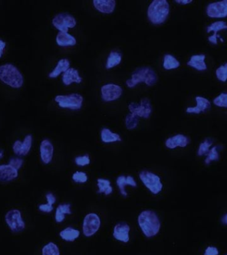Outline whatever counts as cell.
<instances>
[{
    "instance_id": "4fadbf2b",
    "label": "cell",
    "mask_w": 227,
    "mask_h": 255,
    "mask_svg": "<svg viewBox=\"0 0 227 255\" xmlns=\"http://www.w3.org/2000/svg\"><path fill=\"white\" fill-rule=\"evenodd\" d=\"M32 142H33V136L31 134L26 135L23 141L17 139L13 143L12 146L14 153L19 156H25L27 155L31 150Z\"/></svg>"
},
{
    "instance_id": "4316f807",
    "label": "cell",
    "mask_w": 227,
    "mask_h": 255,
    "mask_svg": "<svg viewBox=\"0 0 227 255\" xmlns=\"http://www.w3.org/2000/svg\"><path fill=\"white\" fill-rule=\"evenodd\" d=\"M71 205L62 204L59 205L56 209L55 221L57 223L63 222L65 218V215L71 214Z\"/></svg>"
},
{
    "instance_id": "e575fe53",
    "label": "cell",
    "mask_w": 227,
    "mask_h": 255,
    "mask_svg": "<svg viewBox=\"0 0 227 255\" xmlns=\"http://www.w3.org/2000/svg\"><path fill=\"white\" fill-rule=\"evenodd\" d=\"M219 159V153L217 150V146H213L212 148L210 149L207 154L206 159H205V163L206 165H209L213 161L218 160Z\"/></svg>"
},
{
    "instance_id": "5bb4252c",
    "label": "cell",
    "mask_w": 227,
    "mask_h": 255,
    "mask_svg": "<svg viewBox=\"0 0 227 255\" xmlns=\"http://www.w3.org/2000/svg\"><path fill=\"white\" fill-rule=\"evenodd\" d=\"M40 157L45 164H49L53 159L54 147L53 143L48 139H43L40 144Z\"/></svg>"
},
{
    "instance_id": "277c9868",
    "label": "cell",
    "mask_w": 227,
    "mask_h": 255,
    "mask_svg": "<svg viewBox=\"0 0 227 255\" xmlns=\"http://www.w3.org/2000/svg\"><path fill=\"white\" fill-rule=\"evenodd\" d=\"M157 81L156 73L150 67H143L135 70L131 75L130 79L125 83L129 88L134 87L139 83H145L147 86H153Z\"/></svg>"
},
{
    "instance_id": "484cf974",
    "label": "cell",
    "mask_w": 227,
    "mask_h": 255,
    "mask_svg": "<svg viewBox=\"0 0 227 255\" xmlns=\"http://www.w3.org/2000/svg\"><path fill=\"white\" fill-rule=\"evenodd\" d=\"M101 139L105 143L115 142V141H120L121 138L120 135L116 133H114L109 128H105L101 130Z\"/></svg>"
},
{
    "instance_id": "ab89813d",
    "label": "cell",
    "mask_w": 227,
    "mask_h": 255,
    "mask_svg": "<svg viewBox=\"0 0 227 255\" xmlns=\"http://www.w3.org/2000/svg\"><path fill=\"white\" fill-rule=\"evenodd\" d=\"M9 164L19 170L23 164V160L21 158H18V157H12L10 159Z\"/></svg>"
},
{
    "instance_id": "8d00e7d4",
    "label": "cell",
    "mask_w": 227,
    "mask_h": 255,
    "mask_svg": "<svg viewBox=\"0 0 227 255\" xmlns=\"http://www.w3.org/2000/svg\"><path fill=\"white\" fill-rule=\"evenodd\" d=\"M213 103L217 107L227 108V93H222L213 100Z\"/></svg>"
},
{
    "instance_id": "74e56055",
    "label": "cell",
    "mask_w": 227,
    "mask_h": 255,
    "mask_svg": "<svg viewBox=\"0 0 227 255\" xmlns=\"http://www.w3.org/2000/svg\"><path fill=\"white\" fill-rule=\"evenodd\" d=\"M73 179L75 182L84 183L87 182L88 176L87 173L83 172V171H76L73 173Z\"/></svg>"
},
{
    "instance_id": "ee69618b",
    "label": "cell",
    "mask_w": 227,
    "mask_h": 255,
    "mask_svg": "<svg viewBox=\"0 0 227 255\" xmlns=\"http://www.w3.org/2000/svg\"><path fill=\"white\" fill-rule=\"evenodd\" d=\"M6 43L3 40L0 39V59L3 57L4 51H5Z\"/></svg>"
},
{
    "instance_id": "f1b7e54d",
    "label": "cell",
    "mask_w": 227,
    "mask_h": 255,
    "mask_svg": "<svg viewBox=\"0 0 227 255\" xmlns=\"http://www.w3.org/2000/svg\"><path fill=\"white\" fill-rule=\"evenodd\" d=\"M180 66V62L171 54H166L163 58V67L165 69H177Z\"/></svg>"
},
{
    "instance_id": "5b68a950",
    "label": "cell",
    "mask_w": 227,
    "mask_h": 255,
    "mask_svg": "<svg viewBox=\"0 0 227 255\" xmlns=\"http://www.w3.org/2000/svg\"><path fill=\"white\" fill-rule=\"evenodd\" d=\"M139 176L145 186L153 194H158L162 190L163 183L158 175L151 171L144 170L139 173Z\"/></svg>"
},
{
    "instance_id": "6da1fadb",
    "label": "cell",
    "mask_w": 227,
    "mask_h": 255,
    "mask_svg": "<svg viewBox=\"0 0 227 255\" xmlns=\"http://www.w3.org/2000/svg\"><path fill=\"white\" fill-rule=\"evenodd\" d=\"M137 221L143 234L148 238L155 236L160 230V221L156 213L152 211H143L139 215Z\"/></svg>"
},
{
    "instance_id": "7dc6e473",
    "label": "cell",
    "mask_w": 227,
    "mask_h": 255,
    "mask_svg": "<svg viewBox=\"0 0 227 255\" xmlns=\"http://www.w3.org/2000/svg\"><path fill=\"white\" fill-rule=\"evenodd\" d=\"M3 151L1 149H0V159L2 158V157H3Z\"/></svg>"
},
{
    "instance_id": "3957f363",
    "label": "cell",
    "mask_w": 227,
    "mask_h": 255,
    "mask_svg": "<svg viewBox=\"0 0 227 255\" xmlns=\"http://www.w3.org/2000/svg\"><path fill=\"white\" fill-rule=\"evenodd\" d=\"M169 13V4L166 0H154L149 4L147 16L151 23L155 25L163 23Z\"/></svg>"
},
{
    "instance_id": "ba28073f",
    "label": "cell",
    "mask_w": 227,
    "mask_h": 255,
    "mask_svg": "<svg viewBox=\"0 0 227 255\" xmlns=\"http://www.w3.org/2000/svg\"><path fill=\"white\" fill-rule=\"evenodd\" d=\"M52 23L60 31L67 33L69 28H74L77 25V20L69 13H62L54 17Z\"/></svg>"
},
{
    "instance_id": "9a60e30c",
    "label": "cell",
    "mask_w": 227,
    "mask_h": 255,
    "mask_svg": "<svg viewBox=\"0 0 227 255\" xmlns=\"http://www.w3.org/2000/svg\"><path fill=\"white\" fill-rule=\"evenodd\" d=\"M129 231L130 227L127 223H117L114 228L113 236L117 241L127 243L129 241Z\"/></svg>"
},
{
    "instance_id": "e0dca14e",
    "label": "cell",
    "mask_w": 227,
    "mask_h": 255,
    "mask_svg": "<svg viewBox=\"0 0 227 255\" xmlns=\"http://www.w3.org/2000/svg\"><path fill=\"white\" fill-rule=\"evenodd\" d=\"M190 142V139L186 135L179 133L169 137L165 141V145L169 149H175L177 147H185Z\"/></svg>"
},
{
    "instance_id": "7c38bea8",
    "label": "cell",
    "mask_w": 227,
    "mask_h": 255,
    "mask_svg": "<svg viewBox=\"0 0 227 255\" xmlns=\"http://www.w3.org/2000/svg\"><path fill=\"white\" fill-rule=\"evenodd\" d=\"M102 98L104 101L111 102L119 99L122 94V89L120 86L110 83L101 87Z\"/></svg>"
},
{
    "instance_id": "2e32d148",
    "label": "cell",
    "mask_w": 227,
    "mask_h": 255,
    "mask_svg": "<svg viewBox=\"0 0 227 255\" xmlns=\"http://www.w3.org/2000/svg\"><path fill=\"white\" fill-rule=\"evenodd\" d=\"M19 172L9 164L0 165V182H9L17 178Z\"/></svg>"
},
{
    "instance_id": "9c48e42d",
    "label": "cell",
    "mask_w": 227,
    "mask_h": 255,
    "mask_svg": "<svg viewBox=\"0 0 227 255\" xmlns=\"http://www.w3.org/2000/svg\"><path fill=\"white\" fill-rule=\"evenodd\" d=\"M101 227V219L96 213H91L86 215L83 221V231L86 237L95 235Z\"/></svg>"
},
{
    "instance_id": "7bdbcfd3",
    "label": "cell",
    "mask_w": 227,
    "mask_h": 255,
    "mask_svg": "<svg viewBox=\"0 0 227 255\" xmlns=\"http://www.w3.org/2000/svg\"><path fill=\"white\" fill-rule=\"evenodd\" d=\"M46 199H47V204L51 205V206H53L54 203H55L56 197L52 193H48L46 195Z\"/></svg>"
},
{
    "instance_id": "d4e9b609",
    "label": "cell",
    "mask_w": 227,
    "mask_h": 255,
    "mask_svg": "<svg viewBox=\"0 0 227 255\" xmlns=\"http://www.w3.org/2000/svg\"><path fill=\"white\" fill-rule=\"evenodd\" d=\"M70 61L67 59H62L58 61L57 65L49 74L50 78H56L61 75L62 73H65L67 69H69Z\"/></svg>"
},
{
    "instance_id": "7402d4cb",
    "label": "cell",
    "mask_w": 227,
    "mask_h": 255,
    "mask_svg": "<svg viewBox=\"0 0 227 255\" xmlns=\"http://www.w3.org/2000/svg\"><path fill=\"white\" fill-rule=\"evenodd\" d=\"M63 83L65 85H70L71 83H81L83 79L80 77L79 71L75 68H69L63 73Z\"/></svg>"
},
{
    "instance_id": "c3c4849f",
    "label": "cell",
    "mask_w": 227,
    "mask_h": 255,
    "mask_svg": "<svg viewBox=\"0 0 227 255\" xmlns=\"http://www.w3.org/2000/svg\"></svg>"
},
{
    "instance_id": "d6a6232c",
    "label": "cell",
    "mask_w": 227,
    "mask_h": 255,
    "mask_svg": "<svg viewBox=\"0 0 227 255\" xmlns=\"http://www.w3.org/2000/svg\"><path fill=\"white\" fill-rule=\"evenodd\" d=\"M213 140L210 138H206L203 142L200 143L197 151V154L199 156H202L208 153L210 150V147L212 146Z\"/></svg>"
},
{
    "instance_id": "f6af8a7d",
    "label": "cell",
    "mask_w": 227,
    "mask_h": 255,
    "mask_svg": "<svg viewBox=\"0 0 227 255\" xmlns=\"http://www.w3.org/2000/svg\"><path fill=\"white\" fill-rule=\"evenodd\" d=\"M177 3L182 4V5H186V4L190 3L192 1L191 0H177L175 1Z\"/></svg>"
},
{
    "instance_id": "30bf717a",
    "label": "cell",
    "mask_w": 227,
    "mask_h": 255,
    "mask_svg": "<svg viewBox=\"0 0 227 255\" xmlns=\"http://www.w3.org/2000/svg\"><path fill=\"white\" fill-rule=\"evenodd\" d=\"M128 109L131 113L143 119H148L152 111L150 101L147 98L141 99L139 105L133 103L129 104Z\"/></svg>"
},
{
    "instance_id": "1f68e13d",
    "label": "cell",
    "mask_w": 227,
    "mask_h": 255,
    "mask_svg": "<svg viewBox=\"0 0 227 255\" xmlns=\"http://www.w3.org/2000/svg\"><path fill=\"white\" fill-rule=\"evenodd\" d=\"M42 255H60L59 247L53 243H49L42 249Z\"/></svg>"
},
{
    "instance_id": "b9f144b4",
    "label": "cell",
    "mask_w": 227,
    "mask_h": 255,
    "mask_svg": "<svg viewBox=\"0 0 227 255\" xmlns=\"http://www.w3.org/2000/svg\"><path fill=\"white\" fill-rule=\"evenodd\" d=\"M39 211L42 212L51 213L53 210V207L47 204H41L39 205Z\"/></svg>"
},
{
    "instance_id": "bcb514c9",
    "label": "cell",
    "mask_w": 227,
    "mask_h": 255,
    "mask_svg": "<svg viewBox=\"0 0 227 255\" xmlns=\"http://www.w3.org/2000/svg\"><path fill=\"white\" fill-rule=\"evenodd\" d=\"M223 223L227 225V214L225 215V216L223 217Z\"/></svg>"
},
{
    "instance_id": "52a82bcc",
    "label": "cell",
    "mask_w": 227,
    "mask_h": 255,
    "mask_svg": "<svg viewBox=\"0 0 227 255\" xmlns=\"http://www.w3.org/2000/svg\"><path fill=\"white\" fill-rule=\"evenodd\" d=\"M5 221L10 230L14 233L21 232L25 228L21 211L18 209H11L7 211L5 215Z\"/></svg>"
},
{
    "instance_id": "d6986e66",
    "label": "cell",
    "mask_w": 227,
    "mask_h": 255,
    "mask_svg": "<svg viewBox=\"0 0 227 255\" xmlns=\"http://www.w3.org/2000/svg\"><path fill=\"white\" fill-rule=\"evenodd\" d=\"M223 29H227V23L224 21H215L207 26V33H210L211 31L214 32L212 35L209 36V41L216 45L217 44V32Z\"/></svg>"
},
{
    "instance_id": "f35d334b",
    "label": "cell",
    "mask_w": 227,
    "mask_h": 255,
    "mask_svg": "<svg viewBox=\"0 0 227 255\" xmlns=\"http://www.w3.org/2000/svg\"><path fill=\"white\" fill-rule=\"evenodd\" d=\"M75 163L79 166H85L91 163V159H90L89 155L78 156L75 158Z\"/></svg>"
},
{
    "instance_id": "8992f818",
    "label": "cell",
    "mask_w": 227,
    "mask_h": 255,
    "mask_svg": "<svg viewBox=\"0 0 227 255\" xmlns=\"http://www.w3.org/2000/svg\"><path fill=\"white\" fill-rule=\"evenodd\" d=\"M56 103L63 109L79 110L81 109L83 103V97L77 93L68 95H57L55 98Z\"/></svg>"
},
{
    "instance_id": "d590c367",
    "label": "cell",
    "mask_w": 227,
    "mask_h": 255,
    "mask_svg": "<svg viewBox=\"0 0 227 255\" xmlns=\"http://www.w3.org/2000/svg\"><path fill=\"white\" fill-rule=\"evenodd\" d=\"M215 74L219 81L223 83L226 82L227 81V63L217 68Z\"/></svg>"
},
{
    "instance_id": "83f0119b",
    "label": "cell",
    "mask_w": 227,
    "mask_h": 255,
    "mask_svg": "<svg viewBox=\"0 0 227 255\" xmlns=\"http://www.w3.org/2000/svg\"><path fill=\"white\" fill-rule=\"evenodd\" d=\"M59 235L64 241L73 242L79 237L80 231L77 229L71 228V227H67V228L61 231Z\"/></svg>"
},
{
    "instance_id": "ac0fdd59",
    "label": "cell",
    "mask_w": 227,
    "mask_h": 255,
    "mask_svg": "<svg viewBox=\"0 0 227 255\" xmlns=\"http://www.w3.org/2000/svg\"><path fill=\"white\" fill-rule=\"evenodd\" d=\"M197 105L194 107L187 108L186 112L189 114H200L208 110L211 107V102L206 98L197 96L195 97Z\"/></svg>"
},
{
    "instance_id": "836d02e7",
    "label": "cell",
    "mask_w": 227,
    "mask_h": 255,
    "mask_svg": "<svg viewBox=\"0 0 227 255\" xmlns=\"http://www.w3.org/2000/svg\"><path fill=\"white\" fill-rule=\"evenodd\" d=\"M125 123L127 129H134L138 124V117L132 113L128 114L125 118Z\"/></svg>"
},
{
    "instance_id": "60d3db41",
    "label": "cell",
    "mask_w": 227,
    "mask_h": 255,
    "mask_svg": "<svg viewBox=\"0 0 227 255\" xmlns=\"http://www.w3.org/2000/svg\"><path fill=\"white\" fill-rule=\"evenodd\" d=\"M219 250L215 247H208L205 251L204 255H219Z\"/></svg>"
},
{
    "instance_id": "44dd1931",
    "label": "cell",
    "mask_w": 227,
    "mask_h": 255,
    "mask_svg": "<svg viewBox=\"0 0 227 255\" xmlns=\"http://www.w3.org/2000/svg\"><path fill=\"white\" fill-rule=\"evenodd\" d=\"M206 55L205 54H197L191 56L189 61L187 62V65L194 68L197 71H205L207 69V65L205 60Z\"/></svg>"
},
{
    "instance_id": "ffe728a7",
    "label": "cell",
    "mask_w": 227,
    "mask_h": 255,
    "mask_svg": "<svg viewBox=\"0 0 227 255\" xmlns=\"http://www.w3.org/2000/svg\"><path fill=\"white\" fill-rule=\"evenodd\" d=\"M93 5L96 9L104 13H111L114 11V0H94Z\"/></svg>"
},
{
    "instance_id": "f546056e",
    "label": "cell",
    "mask_w": 227,
    "mask_h": 255,
    "mask_svg": "<svg viewBox=\"0 0 227 255\" xmlns=\"http://www.w3.org/2000/svg\"><path fill=\"white\" fill-rule=\"evenodd\" d=\"M121 61V55L120 53L116 51H112L108 57L106 67L109 69L119 65Z\"/></svg>"
},
{
    "instance_id": "7a4b0ae2",
    "label": "cell",
    "mask_w": 227,
    "mask_h": 255,
    "mask_svg": "<svg viewBox=\"0 0 227 255\" xmlns=\"http://www.w3.org/2000/svg\"><path fill=\"white\" fill-rule=\"evenodd\" d=\"M0 81L14 89L23 87V76L13 64L6 63L0 66Z\"/></svg>"
},
{
    "instance_id": "603a6c76",
    "label": "cell",
    "mask_w": 227,
    "mask_h": 255,
    "mask_svg": "<svg viewBox=\"0 0 227 255\" xmlns=\"http://www.w3.org/2000/svg\"><path fill=\"white\" fill-rule=\"evenodd\" d=\"M116 183L119 191H120L121 194L123 197H126L127 195V193L125 189L126 185H130V186L133 187L137 186V183L135 182V179L130 175H128L127 177H125L124 175H120V176L117 177Z\"/></svg>"
},
{
    "instance_id": "cb8c5ba5",
    "label": "cell",
    "mask_w": 227,
    "mask_h": 255,
    "mask_svg": "<svg viewBox=\"0 0 227 255\" xmlns=\"http://www.w3.org/2000/svg\"><path fill=\"white\" fill-rule=\"evenodd\" d=\"M56 42L61 47L66 46H73L77 43V39L71 34L65 33V32L60 31L58 33L56 37Z\"/></svg>"
},
{
    "instance_id": "4dcf8cb0",
    "label": "cell",
    "mask_w": 227,
    "mask_h": 255,
    "mask_svg": "<svg viewBox=\"0 0 227 255\" xmlns=\"http://www.w3.org/2000/svg\"><path fill=\"white\" fill-rule=\"evenodd\" d=\"M97 183L99 193H104L106 195H109L113 193V188L111 186V181L109 179H98Z\"/></svg>"
},
{
    "instance_id": "8fae6325",
    "label": "cell",
    "mask_w": 227,
    "mask_h": 255,
    "mask_svg": "<svg viewBox=\"0 0 227 255\" xmlns=\"http://www.w3.org/2000/svg\"><path fill=\"white\" fill-rule=\"evenodd\" d=\"M206 13L209 17L223 18L227 16V0L213 2L208 4Z\"/></svg>"
}]
</instances>
